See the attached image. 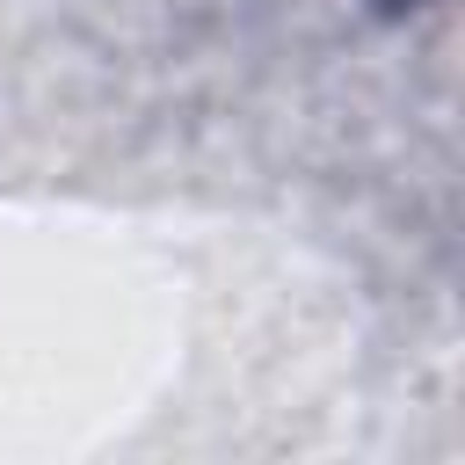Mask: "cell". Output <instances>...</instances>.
<instances>
[{"mask_svg":"<svg viewBox=\"0 0 465 465\" xmlns=\"http://www.w3.org/2000/svg\"><path fill=\"white\" fill-rule=\"evenodd\" d=\"M378 7H392V15H400V7H414V0H378Z\"/></svg>","mask_w":465,"mask_h":465,"instance_id":"obj_1","label":"cell"}]
</instances>
